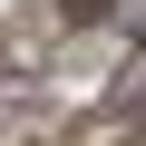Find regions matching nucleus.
I'll list each match as a JSON object with an SVG mask.
<instances>
[{"instance_id": "nucleus-1", "label": "nucleus", "mask_w": 146, "mask_h": 146, "mask_svg": "<svg viewBox=\"0 0 146 146\" xmlns=\"http://www.w3.org/2000/svg\"><path fill=\"white\" fill-rule=\"evenodd\" d=\"M68 20H107V0H68Z\"/></svg>"}]
</instances>
